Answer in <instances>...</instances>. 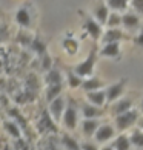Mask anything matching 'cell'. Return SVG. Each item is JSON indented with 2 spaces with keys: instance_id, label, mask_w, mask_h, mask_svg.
Instances as JSON below:
<instances>
[{
  "instance_id": "obj_16",
  "label": "cell",
  "mask_w": 143,
  "mask_h": 150,
  "mask_svg": "<svg viewBox=\"0 0 143 150\" xmlns=\"http://www.w3.org/2000/svg\"><path fill=\"white\" fill-rule=\"evenodd\" d=\"M97 129H99V124H97V121L92 120V118H86L83 121V132L86 135H92L97 132Z\"/></svg>"
},
{
  "instance_id": "obj_9",
  "label": "cell",
  "mask_w": 143,
  "mask_h": 150,
  "mask_svg": "<svg viewBox=\"0 0 143 150\" xmlns=\"http://www.w3.org/2000/svg\"><path fill=\"white\" fill-rule=\"evenodd\" d=\"M125 83H126L125 80H120L119 83H115L114 86H111L109 89L106 91L108 101H114L115 98H119V97H120L122 92H123V89H125Z\"/></svg>"
},
{
  "instance_id": "obj_1",
  "label": "cell",
  "mask_w": 143,
  "mask_h": 150,
  "mask_svg": "<svg viewBox=\"0 0 143 150\" xmlns=\"http://www.w3.org/2000/svg\"><path fill=\"white\" fill-rule=\"evenodd\" d=\"M95 60H97V49H92L89 54H88L85 61H82L80 64H77L76 67H74V72H76L77 75H80V77H89V75H92Z\"/></svg>"
},
{
  "instance_id": "obj_29",
  "label": "cell",
  "mask_w": 143,
  "mask_h": 150,
  "mask_svg": "<svg viewBox=\"0 0 143 150\" xmlns=\"http://www.w3.org/2000/svg\"><path fill=\"white\" fill-rule=\"evenodd\" d=\"M32 47H34V49H36L39 54H43V52H45V45L40 43L39 40H36V42L32 43Z\"/></svg>"
},
{
  "instance_id": "obj_32",
  "label": "cell",
  "mask_w": 143,
  "mask_h": 150,
  "mask_svg": "<svg viewBox=\"0 0 143 150\" xmlns=\"http://www.w3.org/2000/svg\"><path fill=\"white\" fill-rule=\"evenodd\" d=\"M43 67L45 69H49V57L45 55V63H43Z\"/></svg>"
},
{
  "instance_id": "obj_24",
  "label": "cell",
  "mask_w": 143,
  "mask_h": 150,
  "mask_svg": "<svg viewBox=\"0 0 143 150\" xmlns=\"http://www.w3.org/2000/svg\"><path fill=\"white\" fill-rule=\"evenodd\" d=\"M131 142L135 146V147H143V132L140 130H135L132 135H131Z\"/></svg>"
},
{
  "instance_id": "obj_8",
  "label": "cell",
  "mask_w": 143,
  "mask_h": 150,
  "mask_svg": "<svg viewBox=\"0 0 143 150\" xmlns=\"http://www.w3.org/2000/svg\"><path fill=\"white\" fill-rule=\"evenodd\" d=\"M62 120H63V124L68 129H74V127H76V124H77V112H76V109L69 106L65 110Z\"/></svg>"
},
{
  "instance_id": "obj_12",
  "label": "cell",
  "mask_w": 143,
  "mask_h": 150,
  "mask_svg": "<svg viewBox=\"0 0 143 150\" xmlns=\"http://www.w3.org/2000/svg\"><path fill=\"white\" fill-rule=\"evenodd\" d=\"M95 135V139L103 142V141H108L109 138H112L114 136V129L111 126H102L97 129V132L94 133Z\"/></svg>"
},
{
  "instance_id": "obj_23",
  "label": "cell",
  "mask_w": 143,
  "mask_h": 150,
  "mask_svg": "<svg viewBox=\"0 0 143 150\" xmlns=\"http://www.w3.org/2000/svg\"><path fill=\"white\" fill-rule=\"evenodd\" d=\"M63 142H65V146L69 149V150H80L82 146H79V142L76 139H72L69 135H65L63 136Z\"/></svg>"
},
{
  "instance_id": "obj_34",
  "label": "cell",
  "mask_w": 143,
  "mask_h": 150,
  "mask_svg": "<svg viewBox=\"0 0 143 150\" xmlns=\"http://www.w3.org/2000/svg\"><path fill=\"white\" fill-rule=\"evenodd\" d=\"M139 126H140V127L143 129V120H140V121H139Z\"/></svg>"
},
{
  "instance_id": "obj_18",
  "label": "cell",
  "mask_w": 143,
  "mask_h": 150,
  "mask_svg": "<svg viewBox=\"0 0 143 150\" xmlns=\"http://www.w3.org/2000/svg\"><path fill=\"white\" fill-rule=\"evenodd\" d=\"M108 6L114 11H125L128 6V0H108Z\"/></svg>"
},
{
  "instance_id": "obj_26",
  "label": "cell",
  "mask_w": 143,
  "mask_h": 150,
  "mask_svg": "<svg viewBox=\"0 0 143 150\" xmlns=\"http://www.w3.org/2000/svg\"><path fill=\"white\" fill-rule=\"evenodd\" d=\"M63 46H65V49L69 52V54H74V52L77 51V43L74 42V40H65Z\"/></svg>"
},
{
  "instance_id": "obj_11",
  "label": "cell",
  "mask_w": 143,
  "mask_h": 150,
  "mask_svg": "<svg viewBox=\"0 0 143 150\" xmlns=\"http://www.w3.org/2000/svg\"><path fill=\"white\" fill-rule=\"evenodd\" d=\"M120 54V45L119 42H112V43H105V46L102 47L100 55L103 57H117Z\"/></svg>"
},
{
  "instance_id": "obj_19",
  "label": "cell",
  "mask_w": 143,
  "mask_h": 150,
  "mask_svg": "<svg viewBox=\"0 0 143 150\" xmlns=\"http://www.w3.org/2000/svg\"><path fill=\"white\" fill-rule=\"evenodd\" d=\"M83 89L85 91H97L99 87L102 86V81L100 80H97V78H89V80H86V81H83Z\"/></svg>"
},
{
  "instance_id": "obj_31",
  "label": "cell",
  "mask_w": 143,
  "mask_h": 150,
  "mask_svg": "<svg viewBox=\"0 0 143 150\" xmlns=\"http://www.w3.org/2000/svg\"><path fill=\"white\" fill-rule=\"evenodd\" d=\"M135 45L139 46H143V32H140L137 37H135Z\"/></svg>"
},
{
  "instance_id": "obj_2",
  "label": "cell",
  "mask_w": 143,
  "mask_h": 150,
  "mask_svg": "<svg viewBox=\"0 0 143 150\" xmlns=\"http://www.w3.org/2000/svg\"><path fill=\"white\" fill-rule=\"evenodd\" d=\"M135 121H137V112L128 110V112H123V113L117 115V118H115V124H117L119 130H125V129L131 127Z\"/></svg>"
},
{
  "instance_id": "obj_4",
  "label": "cell",
  "mask_w": 143,
  "mask_h": 150,
  "mask_svg": "<svg viewBox=\"0 0 143 150\" xmlns=\"http://www.w3.org/2000/svg\"><path fill=\"white\" fill-rule=\"evenodd\" d=\"M49 113L52 115V118L59 121L60 118L63 117V113H65V109H63V100L57 97L56 100H52L51 103H49Z\"/></svg>"
},
{
  "instance_id": "obj_15",
  "label": "cell",
  "mask_w": 143,
  "mask_h": 150,
  "mask_svg": "<svg viewBox=\"0 0 143 150\" xmlns=\"http://www.w3.org/2000/svg\"><path fill=\"white\" fill-rule=\"evenodd\" d=\"M106 25H108V28H119L120 25H123V18H122V16L117 11H114L109 14V18H108Z\"/></svg>"
},
{
  "instance_id": "obj_30",
  "label": "cell",
  "mask_w": 143,
  "mask_h": 150,
  "mask_svg": "<svg viewBox=\"0 0 143 150\" xmlns=\"http://www.w3.org/2000/svg\"><path fill=\"white\" fill-rule=\"evenodd\" d=\"M82 150H97V147L89 144V142H83V144H82Z\"/></svg>"
},
{
  "instance_id": "obj_10",
  "label": "cell",
  "mask_w": 143,
  "mask_h": 150,
  "mask_svg": "<svg viewBox=\"0 0 143 150\" xmlns=\"http://www.w3.org/2000/svg\"><path fill=\"white\" fill-rule=\"evenodd\" d=\"M122 38H123V32L119 28H109L105 32V35L102 37V42L103 43H112V42H120Z\"/></svg>"
},
{
  "instance_id": "obj_3",
  "label": "cell",
  "mask_w": 143,
  "mask_h": 150,
  "mask_svg": "<svg viewBox=\"0 0 143 150\" xmlns=\"http://www.w3.org/2000/svg\"><path fill=\"white\" fill-rule=\"evenodd\" d=\"M85 29L94 40H99L102 37V25L97 22V20H92L91 17L85 18Z\"/></svg>"
},
{
  "instance_id": "obj_21",
  "label": "cell",
  "mask_w": 143,
  "mask_h": 150,
  "mask_svg": "<svg viewBox=\"0 0 143 150\" xmlns=\"http://www.w3.org/2000/svg\"><path fill=\"white\" fill-rule=\"evenodd\" d=\"M60 92H62V86L60 84H51L49 89H48V101L51 103L52 100H56Z\"/></svg>"
},
{
  "instance_id": "obj_13",
  "label": "cell",
  "mask_w": 143,
  "mask_h": 150,
  "mask_svg": "<svg viewBox=\"0 0 143 150\" xmlns=\"http://www.w3.org/2000/svg\"><path fill=\"white\" fill-rule=\"evenodd\" d=\"M16 22L20 26H23V28H29V26H31V16H29L28 9H26V8H20L17 11V14H16Z\"/></svg>"
},
{
  "instance_id": "obj_27",
  "label": "cell",
  "mask_w": 143,
  "mask_h": 150,
  "mask_svg": "<svg viewBox=\"0 0 143 150\" xmlns=\"http://www.w3.org/2000/svg\"><path fill=\"white\" fill-rule=\"evenodd\" d=\"M5 129H8L9 133H11L12 136H19V135H20L19 127H17L16 124H12V122H5Z\"/></svg>"
},
{
  "instance_id": "obj_33",
  "label": "cell",
  "mask_w": 143,
  "mask_h": 150,
  "mask_svg": "<svg viewBox=\"0 0 143 150\" xmlns=\"http://www.w3.org/2000/svg\"><path fill=\"white\" fill-rule=\"evenodd\" d=\"M102 150H114V147H103Z\"/></svg>"
},
{
  "instance_id": "obj_6",
  "label": "cell",
  "mask_w": 143,
  "mask_h": 150,
  "mask_svg": "<svg viewBox=\"0 0 143 150\" xmlns=\"http://www.w3.org/2000/svg\"><path fill=\"white\" fill-rule=\"evenodd\" d=\"M86 98L91 104H95V106H103L105 101H108L106 92L103 91H88Z\"/></svg>"
},
{
  "instance_id": "obj_7",
  "label": "cell",
  "mask_w": 143,
  "mask_h": 150,
  "mask_svg": "<svg viewBox=\"0 0 143 150\" xmlns=\"http://www.w3.org/2000/svg\"><path fill=\"white\" fill-rule=\"evenodd\" d=\"M109 6L108 5H103V3H100L97 8H95V11H94V16H95V20L100 23V25H106V22H108V18H109Z\"/></svg>"
},
{
  "instance_id": "obj_28",
  "label": "cell",
  "mask_w": 143,
  "mask_h": 150,
  "mask_svg": "<svg viewBox=\"0 0 143 150\" xmlns=\"http://www.w3.org/2000/svg\"><path fill=\"white\" fill-rule=\"evenodd\" d=\"M131 5L139 14H143V0H131Z\"/></svg>"
},
{
  "instance_id": "obj_22",
  "label": "cell",
  "mask_w": 143,
  "mask_h": 150,
  "mask_svg": "<svg viewBox=\"0 0 143 150\" xmlns=\"http://www.w3.org/2000/svg\"><path fill=\"white\" fill-rule=\"evenodd\" d=\"M68 81H69V86L71 87H79L83 84V81H82V77L77 75L76 72H68Z\"/></svg>"
},
{
  "instance_id": "obj_20",
  "label": "cell",
  "mask_w": 143,
  "mask_h": 150,
  "mask_svg": "<svg viewBox=\"0 0 143 150\" xmlns=\"http://www.w3.org/2000/svg\"><path fill=\"white\" fill-rule=\"evenodd\" d=\"M131 106H132V101L131 100H123V101H120V103L114 107V113L115 115H120V113H123V112H128Z\"/></svg>"
},
{
  "instance_id": "obj_25",
  "label": "cell",
  "mask_w": 143,
  "mask_h": 150,
  "mask_svg": "<svg viewBox=\"0 0 143 150\" xmlns=\"http://www.w3.org/2000/svg\"><path fill=\"white\" fill-rule=\"evenodd\" d=\"M102 112L99 110V109H95L92 106H83V115H85V118H94V117H97V115H100Z\"/></svg>"
},
{
  "instance_id": "obj_35",
  "label": "cell",
  "mask_w": 143,
  "mask_h": 150,
  "mask_svg": "<svg viewBox=\"0 0 143 150\" xmlns=\"http://www.w3.org/2000/svg\"><path fill=\"white\" fill-rule=\"evenodd\" d=\"M142 109H143V101H142Z\"/></svg>"
},
{
  "instance_id": "obj_17",
  "label": "cell",
  "mask_w": 143,
  "mask_h": 150,
  "mask_svg": "<svg viewBox=\"0 0 143 150\" xmlns=\"http://www.w3.org/2000/svg\"><path fill=\"white\" fill-rule=\"evenodd\" d=\"M46 83L48 84H60L62 83V74L57 69H51L46 75Z\"/></svg>"
},
{
  "instance_id": "obj_5",
  "label": "cell",
  "mask_w": 143,
  "mask_h": 150,
  "mask_svg": "<svg viewBox=\"0 0 143 150\" xmlns=\"http://www.w3.org/2000/svg\"><path fill=\"white\" fill-rule=\"evenodd\" d=\"M123 26L128 29V31H132V29H137L140 26V18L137 14H134V12H125L123 16Z\"/></svg>"
},
{
  "instance_id": "obj_14",
  "label": "cell",
  "mask_w": 143,
  "mask_h": 150,
  "mask_svg": "<svg viewBox=\"0 0 143 150\" xmlns=\"http://www.w3.org/2000/svg\"><path fill=\"white\" fill-rule=\"evenodd\" d=\"M131 146H132L131 139H129L128 136H125V135H120L119 138L114 141V149L115 150H129Z\"/></svg>"
}]
</instances>
